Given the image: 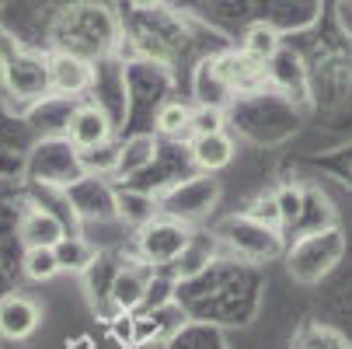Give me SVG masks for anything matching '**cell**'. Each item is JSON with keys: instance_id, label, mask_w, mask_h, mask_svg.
Listing matches in <instances>:
<instances>
[{"instance_id": "24", "label": "cell", "mask_w": 352, "mask_h": 349, "mask_svg": "<svg viewBox=\"0 0 352 349\" xmlns=\"http://www.w3.org/2000/svg\"><path fill=\"white\" fill-rule=\"evenodd\" d=\"M272 195H276V207H279V220H283V227L300 224V217H304L307 189H300V185H283V189H276Z\"/></svg>"}, {"instance_id": "16", "label": "cell", "mask_w": 352, "mask_h": 349, "mask_svg": "<svg viewBox=\"0 0 352 349\" xmlns=\"http://www.w3.org/2000/svg\"><path fill=\"white\" fill-rule=\"evenodd\" d=\"M161 210H157V199L146 195V192H136V189H126V192H116V217L126 224V227H143L150 224Z\"/></svg>"}, {"instance_id": "1", "label": "cell", "mask_w": 352, "mask_h": 349, "mask_svg": "<svg viewBox=\"0 0 352 349\" xmlns=\"http://www.w3.org/2000/svg\"><path fill=\"white\" fill-rule=\"evenodd\" d=\"M345 255V237L342 231L335 227H324V231H311L304 234L286 255V269L296 283H318L324 279Z\"/></svg>"}, {"instance_id": "20", "label": "cell", "mask_w": 352, "mask_h": 349, "mask_svg": "<svg viewBox=\"0 0 352 349\" xmlns=\"http://www.w3.org/2000/svg\"><path fill=\"white\" fill-rule=\"evenodd\" d=\"M157 158V140L154 136H133L122 151H119V175L133 178L140 175L143 168H150Z\"/></svg>"}, {"instance_id": "13", "label": "cell", "mask_w": 352, "mask_h": 349, "mask_svg": "<svg viewBox=\"0 0 352 349\" xmlns=\"http://www.w3.org/2000/svg\"><path fill=\"white\" fill-rule=\"evenodd\" d=\"M56 252V262H60V273H74V276H84L94 262H98V241H91L87 234H70L60 237V244L53 248Z\"/></svg>"}, {"instance_id": "25", "label": "cell", "mask_w": 352, "mask_h": 349, "mask_svg": "<svg viewBox=\"0 0 352 349\" xmlns=\"http://www.w3.org/2000/svg\"><path fill=\"white\" fill-rule=\"evenodd\" d=\"M227 126L223 109H210V105H192V126L188 136H203V133H220Z\"/></svg>"}, {"instance_id": "18", "label": "cell", "mask_w": 352, "mask_h": 349, "mask_svg": "<svg viewBox=\"0 0 352 349\" xmlns=\"http://www.w3.org/2000/svg\"><path fill=\"white\" fill-rule=\"evenodd\" d=\"M213 248H217V234H206V231H195L192 227V237L185 244V252L175 259V273L178 276H195L203 273L213 259Z\"/></svg>"}, {"instance_id": "27", "label": "cell", "mask_w": 352, "mask_h": 349, "mask_svg": "<svg viewBox=\"0 0 352 349\" xmlns=\"http://www.w3.org/2000/svg\"><path fill=\"white\" fill-rule=\"evenodd\" d=\"M304 349H345V342L328 328H311L304 339Z\"/></svg>"}, {"instance_id": "17", "label": "cell", "mask_w": 352, "mask_h": 349, "mask_svg": "<svg viewBox=\"0 0 352 349\" xmlns=\"http://www.w3.org/2000/svg\"><path fill=\"white\" fill-rule=\"evenodd\" d=\"M8 81L14 87V94L21 98H38L49 81H45V60H35V56H18L8 70Z\"/></svg>"}, {"instance_id": "3", "label": "cell", "mask_w": 352, "mask_h": 349, "mask_svg": "<svg viewBox=\"0 0 352 349\" xmlns=\"http://www.w3.org/2000/svg\"><path fill=\"white\" fill-rule=\"evenodd\" d=\"M217 241L230 244L241 259H251V262H262V259H276L283 252V237L276 227H265L258 220H251L248 213L241 217H227L217 231Z\"/></svg>"}, {"instance_id": "7", "label": "cell", "mask_w": 352, "mask_h": 349, "mask_svg": "<svg viewBox=\"0 0 352 349\" xmlns=\"http://www.w3.org/2000/svg\"><path fill=\"white\" fill-rule=\"evenodd\" d=\"M67 199L74 203L80 220H112L116 217V192L105 185V178L80 175L67 185Z\"/></svg>"}, {"instance_id": "21", "label": "cell", "mask_w": 352, "mask_h": 349, "mask_svg": "<svg viewBox=\"0 0 352 349\" xmlns=\"http://www.w3.org/2000/svg\"><path fill=\"white\" fill-rule=\"evenodd\" d=\"M154 126H157L161 136H171V140L188 136V126H192V105H188V102H164V105L157 109Z\"/></svg>"}, {"instance_id": "28", "label": "cell", "mask_w": 352, "mask_h": 349, "mask_svg": "<svg viewBox=\"0 0 352 349\" xmlns=\"http://www.w3.org/2000/svg\"><path fill=\"white\" fill-rule=\"evenodd\" d=\"M129 4H133L136 11H157V8L164 4V0H129Z\"/></svg>"}, {"instance_id": "26", "label": "cell", "mask_w": 352, "mask_h": 349, "mask_svg": "<svg viewBox=\"0 0 352 349\" xmlns=\"http://www.w3.org/2000/svg\"><path fill=\"white\" fill-rule=\"evenodd\" d=\"M248 217L251 220H258V224H265V227H283V220H279V207H276V195L269 192V195H258L255 203L248 207Z\"/></svg>"}, {"instance_id": "4", "label": "cell", "mask_w": 352, "mask_h": 349, "mask_svg": "<svg viewBox=\"0 0 352 349\" xmlns=\"http://www.w3.org/2000/svg\"><path fill=\"white\" fill-rule=\"evenodd\" d=\"M217 195H220V185H217L213 175H195V178L171 185L157 207H161L164 217H175V220L192 227L195 220H203L217 207Z\"/></svg>"}, {"instance_id": "11", "label": "cell", "mask_w": 352, "mask_h": 349, "mask_svg": "<svg viewBox=\"0 0 352 349\" xmlns=\"http://www.w3.org/2000/svg\"><path fill=\"white\" fill-rule=\"evenodd\" d=\"M18 237L25 248H56L60 237H67V224L45 207H28L18 220Z\"/></svg>"}, {"instance_id": "19", "label": "cell", "mask_w": 352, "mask_h": 349, "mask_svg": "<svg viewBox=\"0 0 352 349\" xmlns=\"http://www.w3.org/2000/svg\"><path fill=\"white\" fill-rule=\"evenodd\" d=\"M230 87L220 81V74L213 70V60H203L195 70V105H210V109H223L230 102Z\"/></svg>"}, {"instance_id": "6", "label": "cell", "mask_w": 352, "mask_h": 349, "mask_svg": "<svg viewBox=\"0 0 352 349\" xmlns=\"http://www.w3.org/2000/svg\"><path fill=\"white\" fill-rule=\"evenodd\" d=\"M63 136H67V143L74 147L77 154L94 151V147H105L112 140V119L105 116V109H98V105H74Z\"/></svg>"}, {"instance_id": "22", "label": "cell", "mask_w": 352, "mask_h": 349, "mask_svg": "<svg viewBox=\"0 0 352 349\" xmlns=\"http://www.w3.org/2000/svg\"><path fill=\"white\" fill-rule=\"evenodd\" d=\"M21 269L32 283H49L60 276V262H56V252L53 248H25V259H21Z\"/></svg>"}, {"instance_id": "2", "label": "cell", "mask_w": 352, "mask_h": 349, "mask_svg": "<svg viewBox=\"0 0 352 349\" xmlns=\"http://www.w3.org/2000/svg\"><path fill=\"white\" fill-rule=\"evenodd\" d=\"M188 237H192V227L188 224L157 213L150 224H143L136 231V255L150 269H154V266H175V259L185 252Z\"/></svg>"}, {"instance_id": "12", "label": "cell", "mask_w": 352, "mask_h": 349, "mask_svg": "<svg viewBox=\"0 0 352 349\" xmlns=\"http://www.w3.org/2000/svg\"><path fill=\"white\" fill-rule=\"evenodd\" d=\"M234 140L227 136V129H220V133H203V136H192L188 140V158H192V165L203 171V175H213V171H220V168H227L230 161H234Z\"/></svg>"}, {"instance_id": "9", "label": "cell", "mask_w": 352, "mask_h": 349, "mask_svg": "<svg viewBox=\"0 0 352 349\" xmlns=\"http://www.w3.org/2000/svg\"><path fill=\"white\" fill-rule=\"evenodd\" d=\"M42 325V311L32 297L25 293H8L0 301V339L8 342H25L38 332Z\"/></svg>"}, {"instance_id": "14", "label": "cell", "mask_w": 352, "mask_h": 349, "mask_svg": "<svg viewBox=\"0 0 352 349\" xmlns=\"http://www.w3.org/2000/svg\"><path fill=\"white\" fill-rule=\"evenodd\" d=\"M213 70L220 74V81L230 91H244L251 84H258V77H262V67L251 56H244V53H220V56H213Z\"/></svg>"}, {"instance_id": "23", "label": "cell", "mask_w": 352, "mask_h": 349, "mask_svg": "<svg viewBox=\"0 0 352 349\" xmlns=\"http://www.w3.org/2000/svg\"><path fill=\"white\" fill-rule=\"evenodd\" d=\"M80 171H84V175H94V178H112V175H119V151H116L112 143L94 147V151H84V154H80Z\"/></svg>"}, {"instance_id": "10", "label": "cell", "mask_w": 352, "mask_h": 349, "mask_svg": "<svg viewBox=\"0 0 352 349\" xmlns=\"http://www.w3.org/2000/svg\"><path fill=\"white\" fill-rule=\"evenodd\" d=\"M150 276H154V269H150L146 262H126V266H119L116 276H112V286H109V301L122 315H133L136 308H143Z\"/></svg>"}, {"instance_id": "8", "label": "cell", "mask_w": 352, "mask_h": 349, "mask_svg": "<svg viewBox=\"0 0 352 349\" xmlns=\"http://www.w3.org/2000/svg\"><path fill=\"white\" fill-rule=\"evenodd\" d=\"M45 81H49V91H56L63 98H77L94 84V67L80 53H56L45 60Z\"/></svg>"}, {"instance_id": "15", "label": "cell", "mask_w": 352, "mask_h": 349, "mask_svg": "<svg viewBox=\"0 0 352 349\" xmlns=\"http://www.w3.org/2000/svg\"><path fill=\"white\" fill-rule=\"evenodd\" d=\"M279 49H283V39H279V28L269 25V21H255V25H248L244 32V42H241V53L251 56L258 67L272 63L279 56Z\"/></svg>"}, {"instance_id": "5", "label": "cell", "mask_w": 352, "mask_h": 349, "mask_svg": "<svg viewBox=\"0 0 352 349\" xmlns=\"http://www.w3.org/2000/svg\"><path fill=\"white\" fill-rule=\"evenodd\" d=\"M80 171V154L67 143V136L60 140H45L42 147H35L32 154V178L42 185H70L77 182Z\"/></svg>"}]
</instances>
